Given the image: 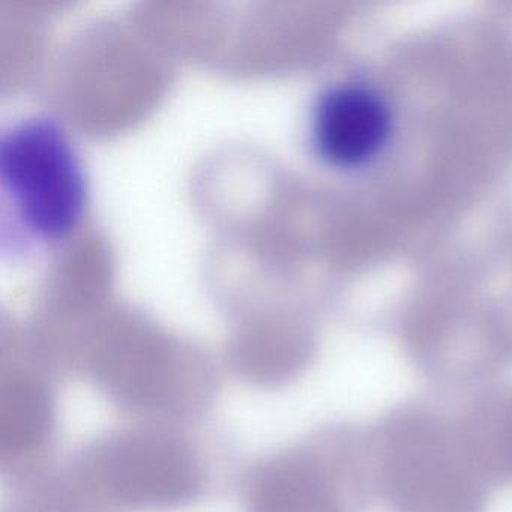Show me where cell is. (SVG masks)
I'll return each instance as SVG.
<instances>
[{"mask_svg":"<svg viewBox=\"0 0 512 512\" xmlns=\"http://www.w3.org/2000/svg\"><path fill=\"white\" fill-rule=\"evenodd\" d=\"M370 431L376 505L388 512H487L494 488L473 457L457 409L412 398Z\"/></svg>","mask_w":512,"mask_h":512,"instance_id":"1","label":"cell"},{"mask_svg":"<svg viewBox=\"0 0 512 512\" xmlns=\"http://www.w3.org/2000/svg\"><path fill=\"white\" fill-rule=\"evenodd\" d=\"M0 205L4 253H47L79 235L91 211V182L59 119L35 113L2 128Z\"/></svg>","mask_w":512,"mask_h":512,"instance_id":"2","label":"cell"},{"mask_svg":"<svg viewBox=\"0 0 512 512\" xmlns=\"http://www.w3.org/2000/svg\"><path fill=\"white\" fill-rule=\"evenodd\" d=\"M374 506L368 425H335L313 448L265 464L248 493V512H365Z\"/></svg>","mask_w":512,"mask_h":512,"instance_id":"3","label":"cell"},{"mask_svg":"<svg viewBox=\"0 0 512 512\" xmlns=\"http://www.w3.org/2000/svg\"><path fill=\"white\" fill-rule=\"evenodd\" d=\"M397 115L382 88L358 76L323 85L311 100L305 142L319 166L337 175L373 169L394 143Z\"/></svg>","mask_w":512,"mask_h":512,"instance_id":"4","label":"cell"},{"mask_svg":"<svg viewBox=\"0 0 512 512\" xmlns=\"http://www.w3.org/2000/svg\"><path fill=\"white\" fill-rule=\"evenodd\" d=\"M94 469L107 493L130 508H175L200 490L199 464L190 446L163 431H133L110 440Z\"/></svg>","mask_w":512,"mask_h":512,"instance_id":"5","label":"cell"},{"mask_svg":"<svg viewBox=\"0 0 512 512\" xmlns=\"http://www.w3.org/2000/svg\"><path fill=\"white\" fill-rule=\"evenodd\" d=\"M98 385L119 403L142 410H175L188 403L191 383L203 373H182L161 350L143 344H115L95 359Z\"/></svg>","mask_w":512,"mask_h":512,"instance_id":"6","label":"cell"},{"mask_svg":"<svg viewBox=\"0 0 512 512\" xmlns=\"http://www.w3.org/2000/svg\"><path fill=\"white\" fill-rule=\"evenodd\" d=\"M457 406L458 419L491 487L512 485V385L488 383Z\"/></svg>","mask_w":512,"mask_h":512,"instance_id":"7","label":"cell"},{"mask_svg":"<svg viewBox=\"0 0 512 512\" xmlns=\"http://www.w3.org/2000/svg\"><path fill=\"white\" fill-rule=\"evenodd\" d=\"M52 425V400L40 382L26 376L5 380L0 389V449L5 457L34 451Z\"/></svg>","mask_w":512,"mask_h":512,"instance_id":"8","label":"cell"}]
</instances>
